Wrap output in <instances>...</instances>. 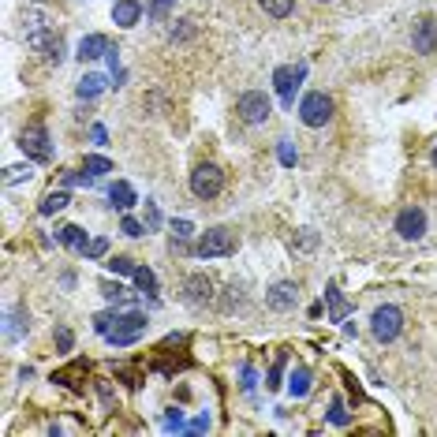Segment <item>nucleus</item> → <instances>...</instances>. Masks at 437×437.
<instances>
[{"instance_id":"f257e3e1","label":"nucleus","mask_w":437,"mask_h":437,"mask_svg":"<svg viewBox=\"0 0 437 437\" xmlns=\"http://www.w3.org/2000/svg\"><path fill=\"white\" fill-rule=\"evenodd\" d=\"M194 254L198 258H228L236 254V236L228 228H206L194 243Z\"/></svg>"},{"instance_id":"f03ea898","label":"nucleus","mask_w":437,"mask_h":437,"mask_svg":"<svg viewBox=\"0 0 437 437\" xmlns=\"http://www.w3.org/2000/svg\"><path fill=\"white\" fill-rule=\"evenodd\" d=\"M225 191V172L217 169V165H198V169L191 172V194L194 198H202V202H210V198H217V194Z\"/></svg>"},{"instance_id":"7ed1b4c3","label":"nucleus","mask_w":437,"mask_h":437,"mask_svg":"<svg viewBox=\"0 0 437 437\" xmlns=\"http://www.w3.org/2000/svg\"><path fill=\"white\" fill-rule=\"evenodd\" d=\"M400 329H404V310H400V306H393V303L378 306L374 318H370V333H374V340L389 344V340L400 337Z\"/></svg>"},{"instance_id":"20e7f679","label":"nucleus","mask_w":437,"mask_h":437,"mask_svg":"<svg viewBox=\"0 0 437 437\" xmlns=\"http://www.w3.org/2000/svg\"><path fill=\"white\" fill-rule=\"evenodd\" d=\"M299 120L306 127H325L333 120V97L322 94V90H314V94H306L299 101Z\"/></svg>"},{"instance_id":"39448f33","label":"nucleus","mask_w":437,"mask_h":437,"mask_svg":"<svg viewBox=\"0 0 437 437\" xmlns=\"http://www.w3.org/2000/svg\"><path fill=\"white\" fill-rule=\"evenodd\" d=\"M269 113H273V101H269L262 90H247V94H239V101H236V116L243 120V124H266Z\"/></svg>"},{"instance_id":"423d86ee","label":"nucleus","mask_w":437,"mask_h":437,"mask_svg":"<svg viewBox=\"0 0 437 437\" xmlns=\"http://www.w3.org/2000/svg\"><path fill=\"white\" fill-rule=\"evenodd\" d=\"M396 232H400V239H407V243L422 239V236H426V213L418 210V206L400 210V213H396Z\"/></svg>"},{"instance_id":"0eeeda50","label":"nucleus","mask_w":437,"mask_h":437,"mask_svg":"<svg viewBox=\"0 0 437 437\" xmlns=\"http://www.w3.org/2000/svg\"><path fill=\"white\" fill-rule=\"evenodd\" d=\"M142 329H146V314L131 310V314H124V318H116V329L109 333V340H113L116 348H124V344H135Z\"/></svg>"},{"instance_id":"6e6552de","label":"nucleus","mask_w":437,"mask_h":437,"mask_svg":"<svg viewBox=\"0 0 437 437\" xmlns=\"http://www.w3.org/2000/svg\"><path fill=\"white\" fill-rule=\"evenodd\" d=\"M23 154L34 157V161H49L53 157V146H49V135H45V127H26L23 138H19Z\"/></svg>"},{"instance_id":"1a4fd4ad","label":"nucleus","mask_w":437,"mask_h":437,"mask_svg":"<svg viewBox=\"0 0 437 437\" xmlns=\"http://www.w3.org/2000/svg\"><path fill=\"white\" fill-rule=\"evenodd\" d=\"M411 41H415V53H422V57L437 53V19H434V15H422V19L415 23Z\"/></svg>"},{"instance_id":"9d476101","label":"nucleus","mask_w":437,"mask_h":437,"mask_svg":"<svg viewBox=\"0 0 437 437\" xmlns=\"http://www.w3.org/2000/svg\"><path fill=\"white\" fill-rule=\"evenodd\" d=\"M303 71L306 68H277L273 71V86H277V94H281L284 105H292V97H295V86H299V79H303Z\"/></svg>"},{"instance_id":"9b49d317","label":"nucleus","mask_w":437,"mask_h":437,"mask_svg":"<svg viewBox=\"0 0 437 437\" xmlns=\"http://www.w3.org/2000/svg\"><path fill=\"white\" fill-rule=\"evenodd\" d=\"M295 295H299V288H295L292 281H277V284L266 292V303L273 306V310H292V306H295Z\"/></svg>"},{"instance_id":"f8f14e48","label":"nucleus","mask_w":437,"mask_h":437,"mask_svg":"<svg viewBox=\"0 0 437 437\" xmlns=\"http://www.w3.org/2000/svg\"><path fill=\"white\" fill-rule=\"evenodd\" d=\"M183 292H187L191 303H210L213 299V281H210V277H202V273H194V277H187Z\"/></svg>"},{"instance_id":"ddd939ff","label":"nucleus","mask_w":437,"mask_h":437,"mask_svg":"<svg viewBox=\"0 0 437 437\" xmlns=\"http://www.w3.org/2000/svg\"><path fill=\"white\" fill-rule=\"evenodd\" d=\"M138 15H142V4L138 0H116V8H113V23L116 26H135L138 23Z\"/></svg>"},{"instance_id":"4468645a","label":"nucleus","mask_w":437,"mask_h":437,"mask_svg":"<svg viewBox=\"0 0 437 437\" xmlns=\"http://www.w3.org/2000/svg\"><path fill=\"white\" fill-rule=\"evenodd\" d=\"M325 303H329V322H344V318L351 314V303L340 295V288H337V284L325 288Z\"/></svg>"},{"instance_id":"2eb2a0df","label":"nucleus","mask_w":437,"mask_h":437,"mask_svg":"<svg viewBox=\"0 0 437 437\" xmlns=\"http://www.w3.org/2000/svg\"><path fill=\"white\" fill-rule=\"evenodd\" d=\"M79 57L82 60H97V57H109V38L105 34H86L79 45Z\"/></svg>"},{"instance_id":"dca6fc26","label":"nucleus","mask_w":437,"mask_h":437,"mask_svg":"<svg viewBox=\"0 0 437 437\" xmlns=\"http://www.w3.org/2000/svg\"><path fill=\"white\" fill-rule=\"evenodd\" d=\"M109 202H113V206L116 210H131L135 206V187H131V183H124V180H120V183H113V187H109Z\"/></svg>"},{"instance_id":"f3484780","label":"nucleus","mask_w":437,"mask_h":437,"mask_svg":"<svg viewBox=\"0 0 437 437\" xmlns=\"http://www.w3.org/2000/svg\"><path fill=\"white\" fill-rule=\"evenodd\" d=\"M258 4H262V12L269 15V19H288L292 8H295V0H258Z\"/></svg>"},{"instance_id":"a211bd4d","label":"nucleus","mask_w":437,"mask_h":437,"mask_svg":"<svg viewBox=\"0 0 437 437\" xmlns=\"http://www.w3.org/2000/svg\"><path fill=\"white\" fill-rule=\"evenodd\" d=\"M60 243L64 247H75V250H86V232L79 225H64L60 228Z\"/></svg>"},{"instance_id":"6ab92c4d","label":"nucleus","mask_w":437,"mask_h":437,"mask_svg":"<svg viewBox=\"0 0 437 437\" xmlns=\"http://www.w3.org/2000/svg\"><path fill=\"white\" fill-rule=\"evenodd\" d=\"M288 389H292V396H306V393H310V370L295 366L292 370V385H288Z\"/></svg>"},{"instance_id":"aec40b11","label":"nucleus","mask_w":437,"mask_h":437,"mask_svg":"<svg viewBox=\"0 0 437 437\" xmlns=\"http://www.w3.org/2000/svg\"><path fill=\"white\" fill-rule=\"evenodd\" d=\"M105 90V75H86L79 82V97H97Z\"/></svg>"},{"instance_id":"412c9836","label":"nucleus","mask_w":437,"mask_h":437,"mask_svg":"<svg viewBox=\"0 0 437 437\" xmlns=\"http://www.w3.org/2000/svg\"><path fill=\"white\" fill-rule=\"evenodd\" d=\"M68 206V191H53V194H45V202H41V213L49 217V213H57Z\"/></svg>"},{"instance_id":"4be33fe9","label":"nucleus","mask_w":437,"mask_h":437,"mask_svg":"<svg viewBox=\"0 0 437 437\" xmlns=\"http://www.w3.org/2000/svg\"><path fill=\"white\" fill-rule=\"evenodd\" d=\"M135 284H138V292H157V277H154V269L138 266V269H135Z\"/></svg>"},{"instance_id":"5701e85b","label":"nucleus","mask_w":437,"mask_h":437,"mask_svg":"<svg viewBox=\"0 0 437 437\" xmlns=\"http://www.w3.org/2000/svg\"><path fill=\"white\" fill-rule=\"evenodd\" d=\"M86 172H90V176H105V172H113V161H109V157L90 154V157H86Z\"/></svg>"},{"instance_id":"b1692460","label":"nucleus","mask_w":437,"mask_h":437,"mask_svg":"<svg viewBox=\"0 0 437 437\" xmlns=\"http://www.w3.org/2000/svg\"><path fill=\"white\" fill-rule=\"evenodd\" d=\"M109 269H113V273H120V277H135V262H131V258H124V254H120V258H109V262H105Z\"/></svg>"},{"instance_id":"393cba45","label":"nucleus","mask_w":437,"mask_h":437,"mask_svg":"<svg viewBox=\"0 0 437 437\" xmlns=\"http://www.w3.org/2000/svg\"><path fill=\"white\" fill-rule=\"evenodd\" d=\"M26 329V310H15V314H8V340H15L19 333Z\"/></svg>"},{"instance_id":"a878e982","label":"nucleus","mask_w":437,"mask_h":437,"mask_svg":"<svg viewBox=\"0 0 437 437\" xmlns=\"http://www.w3.org/2000/svg\"><path fill=\"white\" fill-rule=\"evenodd\" d=\"M169 4H172V0H150V4H146V15H150V19H165Z\"/></svg>"},{"instance_id":"bb28decb","label":"nucleus","mask_w":437,"mask_h":437,"mask_svg":"<svg viewBox=\"0 0 437 437\" xmlns=\"http://www.w3.org/2000/svg\"><path fill=\"white\" fill-rule=\"evenodd\" d=\"M105 250H109V239H90V243H86V250H82V254H86V258H101V254H105Z\"/></svg>"},{"instance_id":"cd10ccee","label":"nucleus","mask_w":437,"mask_h":437,"mask_svg":"<svg viewBox=\"0 0 437 437\" xmlns=\"http://www.w3.org/2000/svg\"><path fill=\"white\" fill-rule=\"evenodd\" d=\"M281 370H284V355L273 362V370H269V381H266L269 389H281Z\"/></svg>"},{"instance_id":"c85d7f7f","label":"nucleus","mask_w":437,"mask_h":437,"mask_svg":"<svg viewBox=\"0 0 437 437\" xmlns=\"http://www.w3.org/2000/svg\"><path fill=\"white\" fill-rule=\"evenodd\" d=\"M172 232H176V243H183V239H191V221H176V225H172Z\"/></svg>"},{"instance_id":"c756f323","label":"nucleus","mask_w":437,"mask_h":437,"mask_svg":"<svg viewBox=\"0 0 437 437\" xmlns=\"http://www.w3.org/2000/svg\"><path fill=\"white\" fill-rule=\"evenodd\" d=\"M71 344H75L71 329H57V348H60V351H71Z\"/></svg>"},{"instance_id":"7c9ffc66","label":"nucleus","mask_w":437,"mask_h":437,"mask_svg":"<svg viewBox=\"0 0 437 437\" xmlns=\"http://www.w3.org/2000/svg\"><path fill=\"white\" fill-rule=\"evenodd\" d=\"M94 329L109 337V333H113V314H97V318H94Z\"/></svg>"},{"instance_id":"2f4dec72","label":"nucleus","mask_w":437,"mask_h":437,"mask_svg":"<svg viewBox=\"0 0 437 437\" xmlns=\"http://www.w3.org/2000/svg\"><path fill=\"white\" fill-rule=\"evenodd\" d=\"M191 34H194L191 19H180V26H172V41H176V38H191Z\"/></svg>"},{"instance_id":"473e14b6","label":"nucleus","mask_w":437,"mask_h":437,"mask_svg":"<svg viewBox=\"0 0 437 437\" xmlns=\"http://www.w3.org/2000/svg\"><path fill=\"white\" fill-rule=\"evenodd\" d=\"M120 232H124V236H142V225H138L135 217H124V225H120Z\"/></svg>"},{"instance_id":"72a5a7b5","label":"nucleus","mask_w":437,"mask_h":437,"mask_svg":"<svg viewBox=\"0 0 437 437\" xmlns=\"http://www.w3.org/2000/svg\"><path fill=\"white\" fill-rule=\"evenodd\" d=\"M329 418H333L337 426L348 422V411H344V404H340V400H333V411H329Z\"/></svg>"},{"instance_id":"f704fd0d","label":"nucleus","mask_w":437,"mask_h":437,"mask_svg":"<svg viewBox=\"0 0 437 437\" xmlns=\"http://www.w3.org/2000/svg\"><path fill=\"white\" fill-rule=\"evenodd\" d=\"M146 225H150V228L161 225V210H157L154 202H146Z\"/></svg>"},{"instance_id":"c9c22d12","label":"nucleus","mask_w":437,"mask_h":437,"mask_svg":"<svg viewBox=\"0 0 437 437\" xmlns=\"http://www.w3.org/2000/svg\"><path fill=\"white\" fill-rule=\"evenodd\" d=\"M101 292H105V299H120V295H124V288H120V284H105V288H101Z\"/></svg>"},{"instance_id":"e433bc0d","label":"nucleus","mask_w":437,"mask_h":437,"mask_svg":"<svg viewBox=\"0 0 437 437\" xmlns=\"http://www.w3.org/2000/svg\"><path fill=\"white\" fill-rule=\"evenodd\" d=\"M236 303H239V288H228V295H225V303H221V306H225V310H232Z\"/></svg>"},{"instance_id":"4c0bfd02","label":"nucleus","mask_w":437,"mask_h":437,"mask_svg":"<svg viewBox=\"0 0 437 437\" xmlns=\"http://www.w3.org/2000/svg\"><path fill=\"white\" fill-rule=\"evenodd\" d=\"M281 161H284V165H295V150H292L288 142H281Z\"/></svg>"},{"instance_id":"58836bf2","label":"nucleus","mask_w":437,"mask_h":437,"mask_svg":"<svg viewBox=\"0 0 437 437\" xmlns=\"http://www.w3.org/2000/svg\"><path fill=\"white\" fill-rule=\"evenodd\" d=\"M314 243H318V236H314V232H303V236H299V247L303 250H310Z\"/></svg>"},{"instance_id":"ea45409f","label":"nucleus","mask_w":437,"mask_h":437,"mask_svg":"<svg viewBox=\"0 0 437 437\" xmlns=\"http://www.w3.org/2000/svg\"><path fill=\"white\" fill-rule=\"evenodd\" d=\"M191 430H194V434L210 430V418H206V415H202V418H194V422H191Z\"/></svg>"},{"instance_id":"a19ab883","label":"nucleus","mask_w":437,"mask_h":437,"mask_svg":"<svg viewBox=\"0 0 437 437\" xmlns=\"http://www.w3.org/2000/svg\"><path fill=\"white\" fill-rule=\"evenodd\" d=\"M90 135H94V142H97V146H105V138H109V135H105V127H101V124H94V131H90Z\"/></svg>"},{"instance_id":"79ce46f5","label":"nucleus","mask_w":437,"mask_h":437,"mask_svg":"<svg viewBox=\"0 0 437 437\" xmlns=\"http://www.w3.org/2000/svg\"><path fill=\"white\" fill-rule=\"evenodd\" d=\"M165 426H169V430H180V415L169 411V415H165Z\"/></svg>"},{"instance_id":"37998d69","label":"nucleus","mask_w":437,"mask_h":437,"mask_svg":"<svg viewBox=\"0 0 437 437\" xmlns=\"http://www.w3.org/2000/svg\"><path fill=\"white\" fill-rule=\"evenodd\" d=\"M434 169H437V150H434Z\"/></svg>"}]
</instances>
